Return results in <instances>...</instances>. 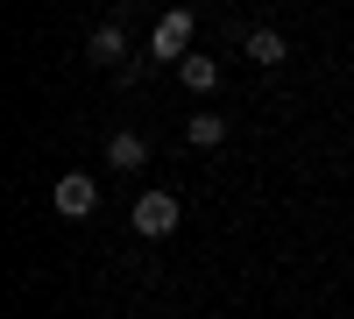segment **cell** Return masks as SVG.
Here are the masks:
<instances>
[{
    "instance_id": "ba28073f",
    "label": "cell",
    "mask_w": 354,
    "mask_h": 319,
    "mask_svg": "<svg viewBox=\"0 0 354 319\" xmlns=\"http://www.w3.org/2000/svg\"><path fill=\"white\" fill-rule=\"evenodd\" d=\"M185 142H192V149H220V142H227V113H213V107H198L192 121H185Z\"/></svg>"
},
{
    "instance_id": "52a82bcc",
    "label": "cell",
    "mask_w": 354,
    "mask_h": 319,
    "mask_svg": "<svg viewBox=\"0 0 354 319\" xmlns=\"http://www.w3.org/2000/svg\"><path fill=\"white\" fill-rule=\"evenodd\" d=\"M241 50H248V64H262V71H277L283 57H290V43L277 36V28H248V36H241Z\"/></svg>"
},
{
    "instance_id": "3957f363",
    "label": "cell",
    "mask_w": 354,
    "mask_h": 319,
    "mask_svg": "<svg viewBox=\"0 0 354 319\" xmlns=\"http://www.w3.org/2000/svg\"><path fill=\"white\" fill-rule=\"evenodd\" d=\"M50 199H57V213H64V220H93V213H100V178H93V170H64Z\"/></svg>"
},
{
    "instance_id": "277c9868",
    "label": "cell",
    "mask_w": 354,
    "mask_h": 319,
    "mask_svg": "<svg viewBox=\"0 0 354 319\" xmlns=\"http://www.w3.org/2000/svg\"><path fill=\"white\" fill-rule=\"evenodd\" d=\"M85 57H93V64H106V71H121V64H128V21L106 15L93 36H85Z\"/></svg>"
},
{
    "instance_id": "8992f818",
    "label": "cell",
    "mask_w": 354,
    "mask_h": 319,
    "mask_svg": "<svg viewBox=\"0 0 354 319\" xmlns=\"http://www.w3.org/2000/svg\"><path fill=\"white\" fill-rule=\"evenodd\" d=\"M177 85H185V93H220V57L213 50H192L185 64H177Z\"/></svg>"
},
{
    "instance_id": "7a4b0ae2",
    "label": "cell",
    "mask_w": 354,
    "mask_h": 319,
    "mask_svg": "<svg viewBox=\"0 0 354 319\" xmlns=\"http://www.w3.org/2000/svg\"><path fill=\"white\" fill-rule=\"evenodd\" d=\"M177 220H185V213H177V192H142L128 227H135L142 241H170V235H177Z\"/></svg>"
},
{
    "instance_id": "6da1fadb",
    "label": "cell",
    "mask_w": 354,
    "mask_h": 319,
    "mask_svg": "<svg viewBox=\"0 0 354 319\" xmlns=\"http://www.w3.org/2000/svg\"><path fill=\"white\" fill-rule=\"evenodd\" d=\"M192 28H198L192 8H163L156 28H149V43H142V57H149V64H185L192 57Z\"/></svg>"
},
{
    "instance_id": "5b68a950",
    "label": "cell",
    "mask_w": 354,
    "mask_h": 319,
    "mask_svg": "<svg viewBox=\"0 0 354 319\" xmlns=\"http://www.w3.org/2000/svg\"><path fill=\"white\" fill-rule=\"evenodd\" d=\"M142 163H149V135L113 128V135H106V170H142Z\"/></svg>"
},
{
    "instance_id": "9c48e42d",
    "label": "cell",
    "mask_w": 354,
    "mask_h": 319,
    "mask_svg": "<svg viewBox=\"0 0 354 319\" xmlns=\"http://www.w3.org/2000/svg\"><path fill=\"white\" fill-rule=\"evenodd\" d=\"M135 8H142V0H113V21H128V15H135Z\"/></svg>"
}]
</instances>
